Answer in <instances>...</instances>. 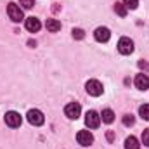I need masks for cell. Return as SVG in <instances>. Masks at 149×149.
Wrapping results in <instances>:
<instances>
[{"label": "cell", "mask_w": 149, "mask_h": 149, "mask_svg": "<svg viewBox=\"0 0 149 149\" xmlns=\"http://www.w3.org/2000/svg\"><path fill=\"white\" fill-rule=\"evenodd\" d=\"M7 14H9V17H10L12 23H21V21L24 19L21 7H19L17 3H14V2H10V3L7 5Z\"/></svg>", "instance_id": "6da1fadb"}, {"label": "cell", "mask_w": 149, "mask_h": 149, "mask_svg": "<svg viewBox=\"0 0 149 149\" xmlns=\"http://www.w3.org/2000/svg\"><path fill=\"white\" fill-rule=\"evenodd\" d=\"M85 90L88 92V95H94V97H99V95L104 92L102 83H101L99 80H88V81L85 83Z\"/></svg>", "instance_id": "7a4b0ae2"}, {"label": "cell", "mask_w": 149, "mask_h": 149, "mask_svg": "<svg viewBox=\"0 0 149 149\" xmlns=\"http://www.w3.org/2000/svg\"><path fill=\"white\" fill-rule=\"evenodd\" d=\"M5 125H9L10 128H17V127H21V121H23V118H21V114L16 111H9L5 113Z\"/></svg>", "instance_id": "3957f363"}, {"label": "cell", "mask_w": 149, "mask_h": 149, "mask_svg": "<svg viewBox=\"0 0 149 149\" xmlns=\"http://www.w3.org/2000/svg\"><path fill=\"white\" fill-rule=\"evenodd\" d=\"M26 120H28L31 125H35V127L43 125V121H45L43 113L40 111V109H30V111H28V114H26Z\"/></svg>", "instance_id": "277c9868"}, {"label": "cell", "mask_w": 149, "mask_h": 149, "mask_svg": "<svg viewBox=\"0 0 149 149\" xmlns=\"http://www.w3.org/2000/svg\"><path fill=\"white\" fill-rule=\"evenodd\" d=\"M118 52L123 54V56L132 54V52H134V42H132L130 38H127V37L120 38V42H118Z\"/></svg>", "instance_id": "5b68a950"}, {"label": "cell", "mask_w": 149, "mask_h": 149, "mask_svg": "<svg viewBox=\"0 0 149 149\" xmlns=\"http://www.w3.org/2000/svg\"><path fill=\"white\" fill-rule=\"evenodd\" d=\"M85 125L88 128H97L101 125V114L95 111H87V114H85Z\"/></svg>", "instance_id": "8992f818"}, {"label": "cell", "mask_w": 149, "mask_h": 149, "mask_svg": "<svg viewBox=\"0 0 149 149\" xmlns=\"http://www.w3.org/2000/svg\"><path fill=\"white\" fill-rule=\"evenodd\" d=\"M76 141H78L80 146L87 148V146H90V144L94 142V135H92L88 130H80V132L76 134Z\"/></svg>", "instance_id": "52a82bcc"}, {"label": "cell", "mask_w": 149, "mask_h": 149, "mask_svg": "<svg viewBox=\"0 0 149 149\" xmlns=\"http://www.w3.org/2000/svg\"><path fill=\"white\" fill-rule=\"evenodd\" d=\"M80 113H81V106H80L78 102H70V104H66V108H64V114H66L70 120H76V118L80 116Z\"/></svg>", "instance_id": "ba28073f"}, {"label": "cell", "mask_w": 149, "mask_h": 149, "mask_svg": "<svg viewBox=\"0 0 149 149\" xmlns=\"http://www.w3.org/2000/svg\"><path fill=\"white\" fill-rule=\"evenodd\" d=\"M134 83H135V87H137L139 90H148L149 88V76L144 74V73H139L137 76H135Z\"/></svg>", "instance_id": "9c48e42d"}, {"label": "cell", "mask_w": 149, "mask_h": 149, "mask_svg": "<svg viewBox=\"0 0 149 149\" xmlns=\"http://www.w3.org/2000/svg\"><path fill=\"white\" fill-rule=\"evenodd\" d=\"M94 37H95V40L97 42H108L109 38H111V31L108 30V28H104V26H101V28H97L95 31H94Z\"/></svg>", "instance_id": "30bf717a"}, {"label": "cell", "mask_w": 149, "mask_h": 149, "mask_svg": "<svg viewBox=\"0 0 149 149\" xmlns=\"http://www.w3.org/2000/svg\"><path fill=\"white\" fill-rule=\"evenodd\" d=\"M24 26H26V30L28 31H31V33H37L38 30L42 28V24H40V21H38L37 17H26L24 19Z\"/></svg>", "instance_id": "8fae6325"}, {"label": "cell", "mask_w": 149, "mask_h": 149, "mask_svg": "<svg viewBox=\"0 0 149 149\" xmlns=\"http://www.w3.org/2000/svg\"><path fill=\"white\" fill-rule=\"evenodd\" d=\"M45 28H47L50 33H56V31H59V30H61V23H59L57 19H47Z\"/></svg>", "instance_id": "7c38bea8"}, {"label": "cell", "mask_w": 149, "mask_h": 149, "mask_svg": "<svg viewBox=\"0 0 149 149\" xmlns=\"http://www.w3.org/2000/svg\"><path fill=\"white\" fill-rule=\"evenodd\" d=\"M125 149H141V144L134 135H130L125 139Z\"/></svg>", "instance_id": "4fadbf2b"}, {"label": "cell", "mask_w": 149, "mask_h": 149, "mask_svg": "<svg viewBox=\"0 0 149 149\" xmlns=\"http://www.w3.org/2000/svg\"><path fill=\"white\" fill-rule=\"evenodd\" d=\"M101 120L104 121V123H113L114 121V113L111 109H104L102 114H101Z\"/></svg>", "instance_id": "5bb4252c"}, {"label": "cell", "mask_w": 149, "mask_h": 149, "mask_svg": "<svg viewBox=\"0 0 149 149\" xmlns=\"http://www.w3.org/2000/svg\"><path fill=\"white\" fill-rule=\"evenodd\" d=\"M127 10H128V9H127L123 3H120V2H116V3H114V12H116L118 16L125 17V16H127Z\"/></svg>", "instance_id": "9a60e30c"}, {"label": "cell", "mask_w": 149, "mask_h": 149, "mask_svg": "<svg viewBox=\"0 0 149 149\" xmlns=\"http://www.w3.org/2000/svg\"><path fill=\"white\" fill-rule=\"evenodd\" d=\"M139 114H141L142 120L149 121V104H142V106L139 108Z\"/></svg>", "instance_id": "2e32d148"}, {"label": "cell", "mask_w": 149, "mask_h": 149, "mask_svg": "<svg viewBox=\"0 0 149 149\" xmlns=\"http://www.w3.org/2000/svg\"><path fill=\"white\" fill-rule=\"evenodd\" d=\"M123 5H125L127 9L134 10V9H137V5H139V0H123Z\"/></svg>", "instance_id": "e0dca14e"}, {"label": "cell", "mask_w": 149, "mask_h": 149, "mask_svg": "<svg viewBox=\"0 0 149 149\" xmlns=\"http://www.w3.org/2000/svg\"><path fill=\"white\" fill-rule=\"evenodd\" d=\"M134 121H135L134 114H125V116H123V125H125V127H132Z\"/></svg>", "instance_id": "ac0fdd59"}, {"label": "cell", "mask_w": 149, "mask_h": 149, "mask_svg": "<svg viewBox=\"0 0 149 149\" xmlns=\"http://www.w3.org/2000/svg\"><path fill=\"white\" fill-rule=\"evenodd\" d=\"M73 38H76V40H81V38L85 37V31L81 30V28H73Z\"/></svg>", "instance_id": "d6986e66"}, {"label": "cell", "mask_w": 149, "mask_h": 149, "mask_svg": "<svg viewBox=\"0 0 149 149\" xmlns=\"http://www.w3.org/2000/svg\"><path fill=\"white\" fill-rule=\"evenodd\" d=\"M19 5H23L24 9H31L35 5V0H19Z\"/></svg>", "instance_id": "ffe728a7"}, {"label": "cell", "mask_w": 149, "mask_h": 149, "mask_svg": "<svg viewBox=\"0 0 149 149\" xmlns=\"http://www.w3.org/2000/svg\"><path fill=\"white\" fill-rule=\"evenodd\" d=\"M142 144L149 148V128H146V130L142 132Z\"/></svg>", "instance_id": "44dd1931"}, {"label": "cell", "mask_w": 149, "mask_h": 149, "mask_svg": "<svg viewBox=\"0 0 149 149\" xmlns=\"http://www.w3.org/2000/svg\"><path fill=\"white\" fill-rule=\"evenodd\" d=\"M139 68H141V70H148L149 66H148V63H146V61H139Z\"/></svg>", "instance_id": "7402d4cb"}, {"label": "cell", "mask_w": 149, "mask_h": 149, "mask_svg": "<svg viewBox=\"0 0 149 149\" xmlns=\"http://www.w3.org/2000/svg\"><path fill=\"white\" fill-rule=\"evenodd\" d=\"M106 137H108V141H109V142H113V139H114V134H113V132H108V135H106Z\"/></svg>", "instance_id": "603a6c76"}]
</instances>
